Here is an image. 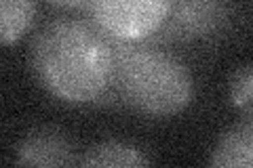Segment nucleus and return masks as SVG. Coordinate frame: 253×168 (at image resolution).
Returning <instances> with one entry per match:
<instances>
[{
	"label": "nucleus",
	"mask_w": 253,
	"mask_h": 168,
	"mask_svg": "<svg viewBox=\"0 0 253 168\" xmlns=\"http://www.w3.org/2000/svg\"><path fill=\"white\" fill-rule=\"evenodd\" d=\"M30 69L53 99L66 105L95 107L112 89V40L86 15L55 17L32 38Z\"/></svg>",
	"instance_id": "obj_1"
},
{
	"label": "nucleus",
	"mask_w": 253,
	"mask_h": 168,
	"mask_svg": "<svg viewBox=\"0 0 253 168\" xmlns=\"http://www.w3.org/2000/svg\"><path fill=\"white\" fill-rule=\"evenodd\" d=\"M112 93L118 107L148 118H171L190 107L194 76L181 57L148 42L112 40Z\"/></svg>",
	"instance_id": "obj_2"
},
{
	"label": "nucleus",
	"mask_w": 253,
	"mask_h": 168,
	"mask_svg": "<svg viewBox=\"0 0 253 168\" xmlns=\"http://www.w3.org/2000/svg\"><path fill=\"white\" fill-rule=\"evenodd\" d=\"M236 0H171L167 19L144 42L154 46L215 44L234 30Z\"/></svg>",
	"instance_id": "obj_3"
},
{
	"label": "nucleus",
	"mask_w": 253,
	"mask_h": 168,
	"mask_svg": "<svg viewBox=\"0 0 253 168\" xmlns=\"http://www.w3.org/2000/svg\"><path fill=\"white\" fill-rule=\"evenodd\" d=\"M171 0H91L86 17L108 38L144 42L167 19Z\"/></svg>",
	"instance_id": "obj_4"
},
{
	"label": "nucleus",
	"mask_w": 253,
	"mask_h": 168,
	"mask_svg": "<svg viewBox=\"0 0 253 168\" xmlns=\"http://www.w3.org/2000/svg\"><path fill=\"white\" fill-rule=\"evenodd\" d=\"M76 143L55 126H42L26 134L15 147L19 166H78Z\"/></svg>",
	"instance_id": "obj_5"
},
{
	"label": "nucleus",
	"mask_w": 253,
	"mask_h": 168,
	"mask_svg": "<svg viewBox=\"0 0 253 168\" xmlns=\"http://www.w3.org/2000/svg\"><path fill=\"white\" fill-rule=\"evenodd\" d=\"M211 166L215 168H251L253 166V124L243 120L228 129L211 151Z\"/></svg>",
	"instance_id": "obj_6"
},
{
	"label": "nucleus",
	"mask_w": 253,
	"mask_h": 168,
	"mask_svg": "<svg viewBox=\"0 0 253 168\" xmlns=\"http://www.w3.org/2000/svg\"><path fill=\"white\" fill-rule=\"evenodd\" d=\"M38 0H0V46L21 42L36 23Z\"/></svg>",
	"instance_id": "obj_7"
},
{
	"label": "nucleus",
	"mask_w": 253,
	"mask_h": 168,
	"mask_svg": "<svg viewBox=\"0 0 253 168\" xmlns=\"http://www.w3.org/2000/svg\"><path fill=\"white\" fill-rule=\"evenodd\" d=\"M150 160L137 145L125 141H101L84 151L78 166H101V168H123V166H150Z\"/></svg>",
	"instance_id": "obj_8"
},
{
	"label": "nucleus",
	"mask_w": 253,
	"mask_h": 168,
	"mask_svg": "<svg viewBox=\"0 0 253 168\" xmlns=\"http://www.w3.org/2000/svg\"><path fill=\"white\" fill-rule=\"evenodd\" d=\"M230 99L236 111H241L243 120H249L253 116V69L249 63L236 67L230 78Z\"/></svg>",
	"instance_id": "obj_9"
},
{
	"label": "nucleus",
	"mask_w": 253,
	"mask_h": 168,
	"mask_svg": "<svg viewBox=\"0 0 253 168\" xmlns=\"http://www.w3.org/2000/svg\"><path fill=\"white\" fill-rule=\"evenodd\" d=\"M44 2H49L51 6H57V9H66V11L86 15V9H89L91 0H44Z\"/></svg>",
	"instance_id": "obj_10"
}]
</instances>
